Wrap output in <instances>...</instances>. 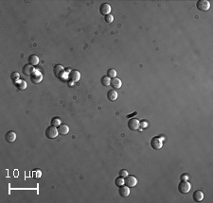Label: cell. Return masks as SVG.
Masks as SVG:
<instances>
[{"label": "cell", "mask_w": 213, "mask_h": 203, "mask_svg": "<svg viewBox=\"0 0 213 203\" xmlns=\"http://www.w3.org/2000/svg\"><path fill=\"white\" fill-rule=\"evenodd\" d=\"M192 198H193V200L196 202H200L203 200V198H204V194H203V192L200 190H196L193 193V195H192Z\"/></svg>", "instance_id": "14"}, {"label": "cell", "mask_w": 213, "mask_h": 203, "mask_svg": "<svg viewBox=\"0 0 213 203\" xmlns=\"http://www.w3.org/2000/svg\"><path fill=\"white\" fill-rule=\"evenodd\" d=\"M115 183H116V186L120 187V186L124 185V179H123L122 177H120V176H119L118 178H116V179H115Z\"/></svg>", "instance_id": "21"}, {"label": "cell", "mask_w": 213, "mask_h": 203, "mask_svg": "<svg viewBox=\"0 0 213 203\" xmlns=\"http://www.w3.org/2000/svg\"><path fill=\"white\" fill-rule=\"evenodd\" d=\"M118 193H119V195H120V197L127 198V197H129V195H130V189H129L128 186H123L122 185V186L119 187Z\"/></svg>", "instance_id": "12"}, {"label": "cell", "mask_w": 213, "mask_h": 203, "mask_svg": "<svg viewBox=\"0 0 213 203\" xmlns=\"http://www.w3.org/2000/svg\"><path fill=\"white\" fill-rule=\"evenodd\" d=\"M39 62H40L39 57H37L36 55H31L29 57V64H31L32 66L39 64Z\"/></svg>", "instance_id": "18"}, {"label": "cell", "mask_w": 213, "mask_h": 203, "mask_svg": "<svg viewBox=\"0 0 213 203\" xmlns=\"http://www.w3.org/2000/svg\"><path fill=\"white\" fill-rule=\"evenodd\" d=\"M11 78H12V81L15 83L20 79V76H19V74L17 72H12V75H11Z\"/></svg>", "instance_id": "22"}, {"label": "cell", "mask_w": 213, "mask_h": 203, "mask_svg": "<svg viewBox=\"0 0 213 203\" xmlns=\"http://www.w3.org/2000/svg\"><path fill=\"white\" fill-rule=\"evenodd\" d=\"M191 185L187 181H181V182L178 185V191L181 194H188L191 191Z\"/></svg>", "instance_id": "2"}, {"label": "cell", "mask_w": 213, "mask_h": 203, "mask_svg": "<svg viewBox=\"0 0 213 203\" xmlns=\"http://www.w3.org/2000/svg\"><path fill=\"white\" fill-rule=\"evenodd\" d=\"M104 20H105V22H106V23H108V24H110V23H112L113 21H114V16H113V15L111 14V13H110V14H108V15H106V16H105Z\"/></svg>", "instance_id": "25"}, {"label": "cell", "mask_w": 213, "mask_h": 203, "mask_svg": "<svg viewBox=\"0 0 213 203\" xmlns=\"http://www.w3.org/2000/svg\"><path fill=\"white\" fill-rule=\"evenodd\" d=\"M139 121L136 118H132L130 119L128 122V128L131 129V131H137L139 129Z\"/></svg>", "instance_id": "9"}, {"label": "cell", "mask_w": 213, "mask_h": 203, "mask_svg": "<svg viewBox=\"0 0 213 203\" xmlns=\"http://www.w3.org/2000/svg\"><path fill=\"white\" fill-rule=\"evenodd\" d=\"M5 140L9 143H13L16 140V133L12 131L7 132L5 135Z\"/></svg>", "instance_id": "13"}, {"label": "cell", "mask_w": 213, "mask_h": 203, "mask_svg": "<svg viewBox=\"0 0 213 203\" xmlns=\"http://www.w3.org/2000/svg\"><path fill=\"white\" fill-rule=\"evenodd\" d=\"M139 126H140V127H141L142 129L148 128V122H147V121H145V120H142L141 122H139Z\"/></svg>", "instance_id": "28"}, {"label": "cell", "mask_w": 213, "mask_h": 203, "mask_svg": "<svg viewBox=\"0 0 213 203\" xmlns=\"http://www.w3.org/2000/svg\"><path fill=\"white\" fill-rule=\"evenodd\" d=\"M151 145L152 148L155 149V150H159V149L162 148L163 146V140L160 138L159 136H155V137H152L151 140Z\"/></svg>", "instance_id": "3"}, {"label": "cell", "mask_w": 213, "mask_h": 203, "mask_svg": "<svg viewBox=\"0 0 213 203\" xmlns=\"http://www.w3.org/2000/svg\"><path fill=\"white\" fill-rule=\"evenodd\" d=\"M110 12H111V6H110L108 3H102V4L99 6V13L102 15H108L110 14Z\"/></svg>", "instance_id": "8"}, {"label": "cell", "mask_w": 213, "mask_h": 203, "mask_svg": "<svg viewBox=\"0 0 213 203\" xmlns=\"http://www.w3.org/2000/svg\"><path fill=\"white\" fill-rule=\"evenodd\" d=\"M181 179H182V181H187V179H189V177H188V175H182Z\"/></svg>", "instance_id": "29"}, {"label": "cell", "mask_w": 213, "mask_h": 203, "mask_svg": "<svg viewBox=\"0 0 213 203\" xmlns=\"http://www.w3.org/2000/svg\"><path fill=\"white\" fill-rule=\"evenodd\" d=\"M32 176H33V178H34V179H39L40 177H41V171L38 170V169H36L35 171H33Z\"/></svg>", "instance_id": "26"}, {"label": "cell", "mask_w": 213, "mask_h": 203, "mask_svg": "<svg viewBox=\"0 0 213 203\" xmlns=\"http://www.w3.org/2000/svg\"><path fill=\"white\" fill-rule=\"evenodd\" d=\"M42 79H43V75L41 72L38 71V70H35V71L32 73V75L31 76V81L32 83H34V84H39V83L42 81Z\"/></svg>", "instance_id": "5"}, {"label": "cell", "mask_w": 213, "mask_h": 203, "mask_svg": "<svg viewBox=\"0 0 213 203\" xmlns=\"http://www.w3.org/2000/svg\"><path fill=\"white\" fill-rule=\"evenodd\" d=\"M124 184H126V186H128L130 188L135 187L137 184V179L135 176H127L124 179Z\"/></svg>", "instance_id": "7"}, {"label": "cell", "mask_w": 213, "mask_h": 203, "mask_svg": "<svg viewBox=\"0 0 213 203\" xmlns=\"http://www.w3.org/2000/svg\"><path fill=\"white\" fill-rule=\"evenodd\" d=\"M101 84L103 85V86H106V87H107V86L110 85V83H111V79H110L109 76H103L101 78Z\"/></svg>", "instance_id": "20"}, {"label": "cell", "mask_w": 213, "mask_h": 203, "mask_svg": "<svg viewBox=\"0 0 213 203\" xmlns=\"http://www.w3.org/2000/svg\"><path fill=\"white\" fill-rule=\"evenodd\" d=\"M53 72H54V75L56 78H58L60 79H62L64 78V75H65V69L64 67L61 65V64H56L54 66V68H53Z\"/></svg>", "instance_id": "6"}, {"label": "cell", "mask_w": 213, "mask_h": 203, "mask_svg": "<svg viewBox=\"0 0 213 203\" xmlns=\"http://www.w3.org/2000/svg\"><path fill=\"white\" fill-rule=\"evenodd\" d=\"M135 115H136V112H134V114H132L131 115H130V114H129V115H127V117H129V118H130V116H135Z\"/></svg>", "instance_id": "30"}, {"label": "cell", "mask_w": 213, "mask_h": 203, "mask_svg": "<svg viewBox=\"0 0 213 203\" xmlns=\"http://www.w3.org/2000/svg\"><path fill=\"white\" fill-rule=\"evenodd\" d=\"M196 7L201 12H208L210 8V3L208 0H199L197 4H196Z\"/></svg>", "instance_id": "4"}, {"label": "cell", "mask_w": 213, "mask_h": 203, "mask_svg": "<svg viewBox=\"0 0 213 203\" xmlns=\"http://www.w3.org/2000/svg\"><path fill=\"white\" fill-rule=\"evenodd\" d=\"M110 85H111L114 89H119L121 87L122 82H121V81L119 78H115L111 79V83H110Z\"/></svg>", "instance_id": "16"}, {"label": "cell", "mask_w": 213, "mask_h": 203, "mask_svg": "<svg viewBox=\"0 0 213 203\" xmlns=\"http://www.w3.org/2000/svg\"><path fill=\"white\" fill-rule=\"evenodd\" d=\"M45 134L46 136V138L52 140V139H54V138L57 137L58 134H59V132H58V129H56V127H54V126L51 125V126H49V127L46 128Z\"/></svg>", "instance_id": "1"}, {"label": "cell", "mask_w": 213, "mask_h": 203, "mask_svg": "<svg viewBox=\"0 0 213 203\" xmlns=\"http://www.w3.org/2000/svg\"><path fill=\"white\" fill-rule=\"evenodd\" d=\"M58 132L61 135H66L69 132V128L67 125L65 124H61L58 127Z\"/></svg>", "instance_id": "15"}, {"label": "cell", "mask_w": 213, "mask_h": 203, "mask_svg": "<svg viewBox=\"0 0 213 203\" xmlns=\"http://www.w3.org/2000/svg\"><path fill=\"white\" fill-rule=\"evenodd\" d=\"M80 78H81V74H80V72L77 71V70H72V71L69 73V75H68V79L71 82L78 81L80 79Z\"/></svg>", "instance_id": "10"}, {"label": "cell", "mask_w": 213, "mask_h": 203, "mask_svg": "<svg viewBox=\"0 0 213 203\" xmlns=\"http://www.w3.org/2000/svg\"><path fill=\"white\" fill-rule=\"evenodd\" d=\"M107 98L109 99L110 101H112V102L116 100V98H118V93L115 91V89L108 91V93H107Z\"/></svg>", "instance_id": "17"}, {"label": "cell", "mask_w": 213, "mask_h": 203, "mask_svg": "<svg viewBox=\"0 0 213 203\" xmlns=\"http://www.w3.org/2000/svg\"><path fill=\"white\" fill-rule=\"evenodd\" d=\"M119 176L122 178H126L128 176V172L127 170H125V169H122V170L119 171Z\"/></svg>", "instance_id": "27"}, {"label": "cell", "mask_w": 213, "mask_h": 203, "mask_svg": "<svg viewBox=\"0 0 213 203\" xmlns=\"http://www.w3.org/2000/svg\"><path fill=\"white\" fill-rule=\"evenodd\" d=\"M109 78H115L116 76V71L115 69H109L107 71V75H106Z\"/></svg>", "instance_id": "23"}, {"label": "cell", "mask_w": 213, "mask_h": 203, "mask_svg": "<svg viewBox=\"0 0 213 203\" xmlns=\"http://www.w3.org/2000/svg\"><path fill=\"white\" fill-rule=\"evenodd\" d=\"M15 85L16 88L20 90V91H23V90L27 88V82L25 81H18L17 82H15Z\"/></svg>", "instance_id": "19"}, {"label": "cell", "mask_w": 213, "mask_h": 203, "mask_svg": "<svg viewBox=\"0 0 213 203\" xmlns=\"http://www.w3.org/2000/svg\"><path fill=\"white\" fill-rule=\"evenodd\" d=\"M35 71V69L33 68V66L31 64H26L24 65V67L22 68V72L25 76H31L32 75V73Z\"/></svg>", "instance_id": "11"}, {"label": "cell", "mask_w": 213, "mask_h": 203, "mask_svg": "<svg viewBox=\"0 0 213 203\" xmlns=\"http://www.w3.org/2000/svg\"><path fill=\"white\" fill-rule=\"evenodd\" d=\"M51 125L54 126V127H59L61 125V121H60V119L58 117H54L51 120Z\"/></svg>", "instance_id": "24"}]
</instances>
